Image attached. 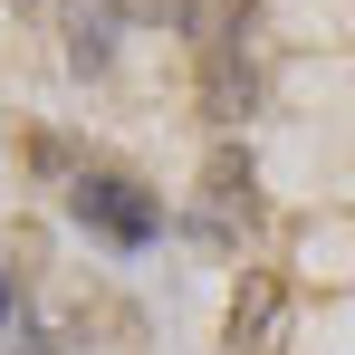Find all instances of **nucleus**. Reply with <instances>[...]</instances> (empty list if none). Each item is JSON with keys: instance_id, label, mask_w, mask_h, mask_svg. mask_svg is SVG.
Instances as JSON below:
<instances>
[{"instance_id": "f257e3e1", "label": "nucleus", "mask_w": 355, "mask_h": 355, "mask_svg": "<svg viewBox=\"0 0 355 355\" xmlns=\"http://www.w3.org/2000/svg\"><path fill=\"white\" fill-rule=\"evenodd\" d=\"M67 202H77V221H87V231H106L116 250H144V240L164 231V202H154V192H135V182H116V173H77Z\"/></svg>"}, {"instance_id": "f03ea898", "label": "nucleus", "mask_w": 355, "mask_h": 355, "mask_svg": "<svg viewBox=\"0 0 355 355\" xmlns=\"http://www.w3.org/2000/svg\"><path fill=\"white\" fill-rule=\"evenodd\" d=\"M269 336H279V279L250 269V288L231 297V346L240 355H269Z\"/></svg>"}, {"instance_id": "7ed1b4c3", "label": "nucleus", "mask_w": 355, "mask_h": 355, "mask_svg": "<svg viewBox=\"0 0 355 355\" xmlns=\"http://www.w3.org/2000/svg\"><path fill=\"white\" fill-rule=\"evenodd\" d=\"M106 58H116V10H106V0L67 10V67H77V77H96Z\"/></svg>"}, {"instance_id": "20e7f679", "label": "nucleus", "mask_w": 355, "mask_h": 355, "mask_svg": "<svg viewBox=\"0 0 355 355\" xmlns=\"http://www.w3.org/2000/svg\"><path fill=\"white\" fill-rule=\"evenodd\" d=\"M211 192L231 202L240 221H259V202H250V154H231V144H221V164H211Z\"/></svg>"}, {"instance_id": "39448f33", "label": "nucleus", "mask_w": 355, "mask_h": 355, "mask_svg": "<svg viewBox=\"0 0 355 355\" xmlns=\"http://www.w3.org/2000/svg\"><path fill=\"white\" fill-rule=\"evenodd\" d=\"M10 317H19V297H10V279H0V327H10Z\"/></svg>"}]
</instances>
